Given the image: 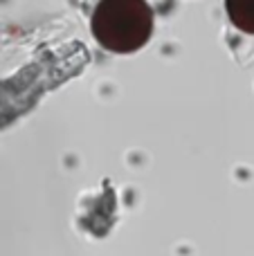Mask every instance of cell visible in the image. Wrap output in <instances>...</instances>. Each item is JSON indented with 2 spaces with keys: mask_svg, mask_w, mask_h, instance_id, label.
<instances>
[{
  "mask_svg": "<svg viewBox=\"0 0 254 256\" xmlns=\"http://www.w3.org/2000/svg\"><path fill=\"white\" fill-rule=\"evenodd\" d=\"M90 27L104 50L130 54L151 38L153 9L146 0H99Z\"/></svg>",
  "mask_w": 254,
  "mask_h": 256,
  "instance_id": "cell-1",
  "label": "cell"
},
{
  "mask_svg": "<svg viewBox=\"0 0 254 256\" xmlns=\"http://www.w3.org/2000/svg\"><path fill=\"white\" fill-rule=\"evenodd\" d=\"M228 16L246 34H254V0H228Z\"/></svg>",
  "mask_w": 254,
  "mask_h": 256,
  "instance_id": "cell-2",
  "label": "cell"
}]
</instances>
